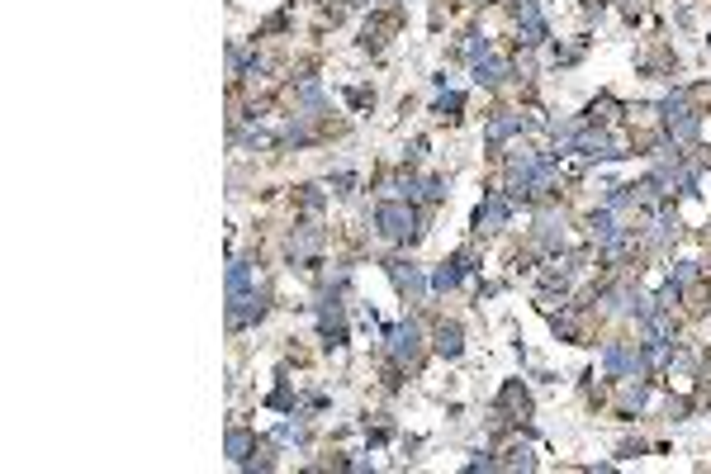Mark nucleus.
I'll return each mask as SVG.
<instances>
[{"label":"nucleus","mask_w":711,"mask_h":474,"mask_svg":"<svg viewBox=\"0 0 711 474\" xmlns=\"http://www.w3.org/2000/svg\"><path fill=\"white\" fill-rule=\"evenodd\" d=\"M252 451H256V441L247 437L242 427H233V432H228V456H233V460H242V465H247V460H252Z\"/></svg>","instance_id":"7"},{"label":"nucleus","mask_w":711,"mask_h":474,"mask_svg":"<svg viewBox=\"0 0 711 474\" xmlns=\"http://www.w3.org/2000/svg\"><path fill=\"white\" fill-rule=\"evenodd\" d=\"M493 413L508 422V427H527L531 422V394L522 389V380H508L498 389V403H493Z\"/></svg>","instance_id":"4"},{"label":"nucleus","mask_w":711,"mask_h":474,"mask_svg":"<svg viewBox=\"0 0 711 474\" xmlns=\"http://www.w3.org/2000/svg\"><path fill=\"white\" fill-rule=\"evenodd\" d=\"M432 351L446 356V361H456L465 351V332H460L456 318H432Z\"/></svg>","instance_id":"5"},{"label":"nucleus","mask_w":711,"mask_h":474,"mask_svg":"<svg viewBox=\"0 0 711 474\" xmlns=\"http://www.w3.org/2000/svg\"><path fill=\"white\" fill-rule=\"evenodd\" d=\"M536 460H531V446L527 441H508L503 446V460H493V470H531Z\"/></svg>","instance_id":"6"},{"label":"nucleus","mask_w":711,"mask_h":474,"mask_svg":"<svg viewBox=\"0 0 711 474\" xmlns=\"http://www.w3.org/2000/svg\"><path fill=\"white\" fill-rule=\"evenodd\" d=\"M389 361L399 365L403 375H418L422 361H427V337H422L418 318H408V323H399V328L389 332Z\"/></svg>","instance_id":"1"},{"label":"nucleus","mask_w":711,"mask_h":474,"mask_svg":"<svg viewBox=\"0 0 711 474\" xmlns=\"http://www.w3.org/2000/svg\"><path fill=\"white\" fill-rule=\"evenodd\" d=\"M403 29V10L399 5H389V10H380V15H370V24H365V38H361V48L370 57H380L384 48H389V38Z\"/></svg>","instance_id":"3"},{"label":"nucleus","mask_w":711,"mask_h":474,"mask_svg":"<svg viewBox=\"0 0 711 474\" xmlns=\"http://www.w3.org/2000/svg\"><path fill=\"white\" fill-rule=\"evenodd\" d=\"M418 209H413V200H389L375 209V233L389 237V242H418Z\"/></svg>","instance_id":"2"}]
</instances>
